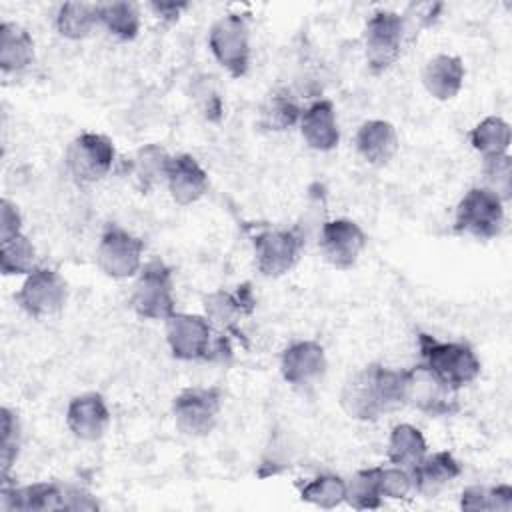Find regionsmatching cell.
I'll use <instances>...</instances> for the list:
<instances>
[{
	"label": "cell",
	"mask_w": 512,
	"mask_h": 512,
	"mask_svg": "<svg viewBox=\"0 0 512 512\" xmlns=\"http://www.w3.org/2000/svg\"><path fill=\"white\" fill-rule=\"evenodd\" d=\"M340 406L358 422H374L404 406V370H394L380 362L366 364L344 382Z\"/></svg>",
	"instance_id": "obj_1"
},
{
	"label": "cell",
	"mask_w": 512,
	"mask_h": 512,
	"mask_svg": "<svg viewBox=\"0 0 512 512\" xmlns=\"http://www.w3.org/2000/svg\"><path fill=\"white\" fill-rule=\"evenodd\" d=\"M420 364L430 370L442 384L462 390L472 384L482 370V362L466 342H444L426 332L418 334Z\"/></svg>",
	"instance_id": "obj_2"
},
{
	"label": "cell",
	"mask_w": 512,
	"mask_h": 512,
	"mask_svg": "<svg viewBox=\"0 0 512 512\" xmlns=\"http://www.w3.org/2000/svg\"><path fill=\"white\" fill-rule=\"evenodd\" d=\"M130 306L144 320H168L176 312L172 268L160 260H148L136 274Z\"/></svg>",
	"instance_id": "obj_3"
},
{
	"label": "cell",
	"mask_w": 512,
	"mask_h": 512,
	"mask_svg": "<svg viewBox=\"0 0 512 512\" xmlns=\"http://www.w3.org/2000/svg\"><path fill=\"white\" fill-rule=\"evenodd\" d=\"M408 36L404 16L394 10H376L364 24L362 46L368 70L382 74L396 64Z\"/></svg>",
	"instance_id": "obj_4"
},
{
	"label": "cell",
	"mask_w": 512,
	"mask_h": 512,
	"mask_svg": "<svg viewBox=\"0 0 512 512\" xmlns=\"http://www.w3.org/2000/svg\"><path fill=\"white\" fill-rule=\"evenodd\" d=\"M504 202L488 188L472 186L454 212V232L476 240H492L504 228Z\"/></svg>",
	"instance_id": "obj_5"
},
{
	"label": "cell",
	"mask_w": 512,
	"mask_h": 512,
	"mask_svg": "<svg viewBox=\"0 0 512 512\" xmlns=\"http://www.w3.org/2000/svg\"><path fill=\"white\" fill-rule=\"evenodd\" d=\"M208 48L214 60L232 76L242 78L250 68V26L246 16L230 12L220 16L208 32Z\"/></svg>",
	"instance_id": "obj_6"
},
{
	"label": "cell",
	"mask_w": 512,
	"mask_h": 512,
	"mask_svg": "<svg viewBox=\"0 0 512 512\" xmlns=\"http://www.w3.org/2000/svg\"><path fill=\"white\" fill-rule=\"evenodd\" d=\"M114 142L100 132L78 134L64 152V166L70 178L80 184H96L106 178L114 166Z\"/></svg>",
	"instance_id": "obj_7"
},
{
	"label": "cell",
	"mask_w": 512,
	"mask_h": 512,
	"mask_svg": "<svg viewBox=\"0 0 512 512\" xmlns=\"http://www.w3.org/2000/svg\"><path fill=\"white\" fill-rule=\"evenodd\" d=\"M222 410V390L218 386H190L172 400L176 428L192 438L208 436Z\"/></svg>",
	"instance_id": "obj_8"
},
{
	"label": "cell",
	"mask_w": 512,
	"mask_h": 512,
	"mask_svg": "<svg viewBox=\"0 0 512 512\" xmlns=\"http://www.w3.org/2000/svg\"><path fill=\"white\" fill-rule=\"evenodd\" d=\"M302 248L304 238L296 228H266L252 238L256 268L266 278L288 274L300 260Z\"/></svg>",
	"instance_id": "obj_9"
},
{
	"label": "cell",
	"mask_w": 512,
	"mask_h": 512,
	"mask_svg": "<svg viewBox=\"0 0 512 512\" xmlns=\"http://www.w3.org/2000/svg\"><path fill=\"white\" fill-rule=\"evenodd\" d=\"M142 254L144 240L118 224H108L96 246V264L106 276L122 280L140 272Z\"/></svg>",
	"instance_id": "obj_10"
},
{
	"label": "cell",
	"mask_w": 512,
	"mask_h": 512,
	"mask_svg": "<svg viewBox=\"0 0 512 512\" xmlns=\"http://www.w3.org/2000/svg\"><path fill=\"white\" fill-rule=\"evenodd\" d=\"M166 324V344L178 360H212L214 328L204 314L174 312Z\"/></svg>",
	"instance_id": "obj_11"
},
{
	"label": "cell",
	"mask_w": 512,
	"mask_h": 512,
	"mask_svg": "<svg viewBox=\"0 0 512 512\" xmlns=\"http://www.w3.org/2000/svg\"><path fill=\"white\" fill-rule=\"evenodd\" d=\"M68 298L66 280L54 270L38 266L32 270L18 292L14 294L16 304L32 318H48L60 312Z\"/></svg>",
	"instance_id": "obj_12"
},
{
	"label": "cell",
	"mask_w": 512,
	"mask_h": 512,
	"mask_svg": "<svg viewBox=\"0 0 512 512\" xmlns=\"http://www.w3.org/2000/svg\"><path fill=\"white\" fill-rule=\"evenodd\" d=\"M456 394L420 362L404 370V406L408 404L428 416H452L458 410Z\"/></svg>",
	"instance_id": "obj_13"
},
{
	"label": "cell",
	"mask_w": 512,
	"mask_h": 512,
	"mask_svg": "<svg viewBox=\"0 0 512 512\" xmlns=\"http://www.w3.org/2000/svg\"><path fill=\"white\" fill-rule=\"evenodd\" d=\"M366 240L368 238L358 222L350 218H332L320 228L318 248L330 266L336 270H350L366 248Z\"/></svg>",
	"instance_id": "obj_14"
},
{
	"label": "cell",
	"mask_w": 512,
	"mask_h": 512,
	"mask_svg": "<svg viewBox=\"0 0 512 512\" xmlns=\"http://www.w3.org/2000/svg\"><path fill=\"white\" fill-rule=\"evenodd\" d=\"M328 370L326 350L316 340H296L282 350L280 374L286 384L304 388L312 386Z\"/></svg>",
	"instance_id": "obj_15"
},
{
	"label": "cell",
	"mask_w": 512,
	"mask_h": 512,
	"mask_svg": "<svg viewBox=\"0 0 512 512\" xmlns=\"http://www.w3.org/2000/svg\"><path fill=\"white\" fill-rule=\"evenodd\" d=\"M0 508L2 510H66V486L58 482H34L18 486L10 476L0 482Z\"/></svg>",
	"instance_id": "obj_16"
},
{
	"label": "cell",
	"mask_w": 512,
	"mask_h": 512,
	"mask_svg": "<svg viewBox=\"0 0 512 512\" xmlns=\"http://www.w3.org/2000/svg\"><path fill=\"white\" fill-rule=\"evenodd\" d=\"M110 408L102 394L84 392L74 396L66 408L68 430L84 442H96L104 436L110 424Z\"/></svg>",
	"instance_id": "obj_17"
},
{
	"label": "cell",
	"mask_w": 512,
	"mask_h": 512,
	"mask_svg": "<svg viewBox=\"0 0 512 512\" xmlns=\"http://www.w3.org/2000/svg\"><path fill=\"white\" fill-rule=\"evenodd\" d=\"M164 184L170 198L180 206L198 202L208 192V172L192 154H174L166 168Z\"/></svg>",
	"instance_id": "obj_18"
},
{
	"label": "cell",
	"mask_w": 512,
	"mask_h": 512,
	"mask_svg": "<svg viewBox=\"0 0 512 512\" xmlns=\"http://www.w3.org/2000/svg\"><path fill=\"white\" fill-rule=\"evenodd\" d=\"M298 130L308 148L316 152H330L340 142V128L334 102L318 98L302 108Z\"/></svg>",
	"instance_id": "obj_19"
},
{
	"label": "cell",
	"mask_w": 512,
	"mask_h": 512,
	"mask_svg": "<svg viewBox=\"0 0 512 512\" xmlns=\"http://www.w3.org/2000/svg\"><path fill=\"white\" fill-rule=\"evenodd\" d=\"M256 300L248 284L238 286L234 292L214 290L204 296V316L218 332H234L238 322L252 314Z\"/></svg>",
	"instance_id": "obj_20"
},
{
	"label": "cell",
	"mask_w": 512,
	"mask_h": 512,
	"mask_svg": "<svg viewBox=\"0 0 512 512\" xmlns=\"http://www.w3.org/2000/svg\"><path fill=\"white\" fill-rule=\"evenodd\" d=\"M462 474V464L448 450H436L432 454H424L412 468V486L414 492L430 498L452 484Z\"/></svg>",
	"instance_id": "obj_21"
},
{
	"label": "cell",
	"mask_w": 512,
	"mask_h": 512,
	"mask_svg": "<svg viewBox=\"0 0 512 512\" xmlns=\"http://www.w3.org/2000/svg\"><path fill=\"white\" fill-rule=\"evenodd\" d=\"M354 146L360 158L370 166H386L398 152V132L394 124L382 118L364 120L354 136Z\"/></svg>",
	"instance_id": "obj_22"
},
{
	"label": "cell",
	"mask_w": 512,
	"mask_h": 512,
	"mask_svg": "<svg viewBox=\"0 0 512 512\" xmlns=\"http://www.w3.org/2000/svg\"><path fill=\"white\" fill-rule=\"evenodd\" d=\"M464 78V60L456 54H436L422 68L424 90L440 102L456 98L464 86Z\"/></svg>",
	"instance_id": "obj_23"
},
{
	"label": "cell",
	"mask_w": 512,
	"mask_h": 512,
	"mask_svg": "<svg viewBox=\"0 0 512 512\" xmlns=\"http://www.w3.org/2000/svg\"><path fill=\"white\" fill-rule=\"evenodd\" d=\"M36 56V44L32 34L10 20L0 24V68L2 72H22Z\"/></svg>",
	"instance_id": "obj_24"
},
{
	"label": "cell",
	"mask_w": 512,
	"mask_h": 512,
	"mask_svg": "<svg viewBox=\"0 0 512 512\" xmlns=\"http://www.w3.org/2000/svg\"><path fill=\"white\" fill-rule=\"evenodd\" d=\"M426 452L428 444L418 426L402 422L390 430L386 444V458L390 464L410 470Z\"/></svg>",
	"instance_id": "obj_25"
},
{
	"label": "cell",
	"mask_w": 512,
	"mask_h": 512,
	"mask_svg": "<svg viewBox=\"0 0 512 512\" xmlns=\"http://www.w3.org/2000/svg\"><path fill=\"white\" fill-rule=\"evenodd\" d=\"M56 30L68 40H84L100 26V4L66 2L58 8Z\"/></svg>",
	"instance_id": "obj_26"
},
{
	"label": "cell",
	"mask_w": 512,
	"mask_h": 512,
	"mask_svg": "<svg viewBox=\"0 0 512 512\" xmlns=\"http://www.w3.org/2000/svg\"><path fill=\"white\" fill-rule=\"evenodd\" d=\"M472 148L482 156V160L496 158L508 154L512 132L510 124L502 116H486L482 118L468 134Z\"/></svg>",
	"instance_id": "obj_27"
},
{
	"label": "cell",
	"mask_w": 512,
	"mask_h": 512,
	"mask_svg": "<svg viewBox=\"0 0 512 512\" xmlns=\"http://www.w3.org/2000/svg\"><path fill=\"white\" fill-rule=\"evenodd\" d=\"M170 158H172V154H168L164 146L154 144V142L144 144L134 152L132 162H130V172L142 192H148L158 182H164Z\"/></svg>",
	"instance_id": "obj_28"
},
{
	"label": "cell",
	"mask_w": 512,
	"mask_h": 512,
	"mask_svg": "<svg viewBox=\"0 0 512 512\" xmlns=\"http://www.w3.org/2000/svg\"><path fill=\"white\" fill-rule=\"evenodd\" d=\"M300 114H302V106L296 102L292 92L286 88H278L266 96L260 108V124L266 130L284 132L292 126H298Z\"/></svg>",
	"instance_id": "obj_29"
},
{
	"label": "cell",
	"mask_w": 512,
	"mask_h": 512,
	"mask_svg": "<svg viewBox=\"0 0 512 512\" xmlns=\"http://www.w3.org/2000/svg\"><path fill=\"white\" fill-rule=\"evenodd\" d=\"M140 22V10L134 2L118 0L100 4V26H104L106 32L116 40H134L140 32Z\"/></svg>",
	"instance_id": "obj_30"
},
{
	"label": "cell",
	"mask_w": 512,
	"mask_h": 512,
	"mask_svg": "<svg viewBox=\"0 0 512 512\" xmlns=\"http://www.w3.org/2000/svg\"><path fill=\"white\" fill-rule=\"evenodd\" d=\"M36 268V248L24 232L0 240V270L4 276H28Z\"/></svg>",
	"instance_id": "obj_31"
},
{
	"label": "cell",
	"mask_w": 512,
	"mask_h": 512,
	"mask_svg": "<svg viewBox=\"0 0 512 512\" xmlns=\"http://www.w3.org/2000/svg\"><path fill=\"white\" fill-rule=\"evenodd\" d=\"M354 510H376L382 506L384 498L378 484V466L356 470L350 480H346V500Z\"/></svg>",
	"instance_id": "obj_32"
},
{
	"label": "cell",
	"mask_w": 512,
	"mask_h": 512,
	"mask_svg": "<svg viewBox=\"0 0 512 512\" xmlns=\"http://www.w3.org/2000/svg\"><path fill=\"white\" fill-rule=\"evenodd\" d=\"M300 498L318 508H336L346 500V480L338 474H320L300 486Z\"/></svg>",
	"instance_id": "obj_33"
},
{
	"label": "cell",
	"mask_w": 512,
	"mask_h": 512,
	"mask_svg": "<svg viewBox=\"0 0 512 512\" xmlns=\"http://www.w3.org/2000/svg\"><path fill=\"white\" fill-rule=\"evenodd\" d=\"M484 188L492 190L504 204L512 196V158L510 154L482 160Z\"/></svg>",
	"instance_id": "obj_34"
},
{
	"label": "cell",
	"mask_w": 512,
	"mask_h": 512,
	"mask_svg": "<svg viewBox=\"0 0 512 512\" xmlns=\"http://www.w3.org/2000/svg\"><path fill=\"white\" fill-rule=\"evenodd\" d=\"M2 418V442H0V464H2V478L10 476V470L20 452V422L16 412L8 406L0 408Z\"/></svg>",
	"instance_id": "obj_35"
},
{
	"label": "cell",
	"mask_w": 512,
	"mask_h": 512,
	"mask_svg": "<svg viewBox=\"0 0 512 512\" xmlns=\"http://www.w3.org/2000/svg\"><path fill=\"white\" fill-rule=\"evenodd\" d=\"M378 484L382 498L388 500H404L414 492L410 470L394 464L378 466Z\"/></svg>",
	"instance_id": "obj_36"
},
{
	"label": "cell",
	"mask_w": 512,
	"mask_h": 512,
	"mask_svg": "<svg viewBox=\"0 0 512 512\" xmlns=\"http://www.w3.org/2000/svg\"><path fill=\"white\" fill-rule=\"evenodd\" d=\"M22 234V214L16 202L10 198L0 200V240H8Z\"/></svg>",
	"instance_id": "obj_37"
},
{
	"label": "cell",
	"mask_w": 512,
	"mask_h": 512,
	"mask_svg": "<svg viewBox=\"0 0 512 512\" xmlns=\"http://www.w3.org/2000/svg\"><path fill=\"white\" fill-rule=\"evenodd\" d=\"M460 508L466 512H490V486H466L460 494Z\"/></svg>",
	"instance_id": "obj_38"
},
{
	"label": "cell",
	"mask_w": 512,
	"mask_h": 512,
	"mask_svg": "<svg viewBox=\"0 0 512 512\" xmlns=\"http://www.w3.org/2000/svg\"><path fill=\"white\" fill-rule=\"evenodd\" d=\"M440 10H442V4H410L406 14L402 16L406 22L414 20L418 28H428L438 20Z\"/></svg>",
	"instance_id": "obj_39"
},
{
	"label": "cell",
	"mask_w": 512,
	"mask_h": 512,
	"mask_svg": "<svg viewBox=\"0 0 512 512\" xmlns=\"http://www.w3.org/2000/svg\"><path fill=\"white\" fill-rule=\"evenodd\" d=\"M512 510V486L496 484L490 486V512H510Z\"/></svg>",
	"instance_id": "obj_40"
},
{
	"label": "cell",
	"mask_w": 512,
	"mask_h": 512,
	"mask_svg": "<svg viewBox=\"0 0 512 512\" xmlns=\"http://www.w3.org/2000/svg\"><path fill=\"white\" fill-rule=\"evenodd\" d=\"M148 6L156 14V18L164 22H176L180 14L188 8L186 2H150Z\"/></svg>",
	"instance_id": "obj_41"
}]
</instances>
